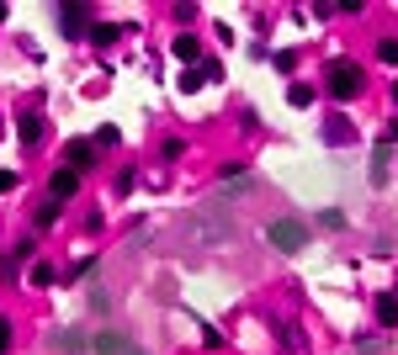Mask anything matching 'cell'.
I'll list each match as a JSON object with an SVG mask.
<instances>
[{
  "label": "cell",
  "mask_w": 398,
  "mask_h": 355,
  "mask_svg": "<svg viewBox=\"0 0 398 355\" xmlns=\"http://www.w3.org/2000/svg\"><path fill=\"white\" fill-rule=\"evenodd\" d=\"M265 244L281 249V255H298V249L308 244V223H303V217H277V223L265 228Z\"/></svg>",
  "instance_id": "7a4b0ae2"
},
{
  "label": "cell",
  "mask_w": 398,
  "mask_h": 355,
  "mask_svg": "<svg viewBox=\"0 0 398 355\" xmlns=\"http://www.w3.org/2000/svg\"><path fill=\"white\" fill-rule=\"evenodd\" d=\"M59 16H64V32H80V6H59Z\"/></svg>",
  "instance_id": "7c38bea8"
},
{
  "label": "cell",
  "mask_w": 398,
  "mask_h": 355,
  "mask_svg": "<svg viewBox=\"0 0 398 355\" xmlns=\"http://www.w3.org/2000/svg\"><path fill=\"white\" fill-rule=\"evenodd\" d=\"M329 95H335V101H356V95H361L356 64H329Z\"/></svg>",
  "instance_id": "3957f363"
},
{
  "label": "cell",
  "mask_w": 398,
  "mask_h": 355,
  "mask_svg": "<svg viewBox=\"0 0 398 355\" xmlns=\"http://www.w3.org/2000/svg\"><path fill=\"white\" fill-rule=\"evenodd\" d=\"M181 234L192 239V244H223V239H229L234 228H229V217L218 213V207H197V213H186Z\"/></svg>",
  "instance_id": "6da1fadb"
},
{
  "label": "cell",
  "mask_w": 398,
  "mask_h": 355,
  "mask_svg": "<svg viewBox=\"0 0 398 355\" xmlns=\"http://www.w3.org/2000/svg\"><path fill=\"white\" fill-rule=\"evenodd\" d=\"M32 281H37V286H53V281H59V271H53V265H37Z\"/></svg>",
  "instance_id": "e0dca14e"
},
{
  "label": "cell",
  "mask_w": 398,
  "mask_h": 355,
  "mask_svg": "<svg viewBox=\"0 0 398 355\" xmlns=\"http://www.w3.org/2000/svg\"><path fill=\"white\" fill-rule=\"evenodd\" d=\"M11 186H16V170H0V196H6Z\"/></svg>",
  "instance_id": "d6986e66"
},
{
  "label": "cell",
  "mask_w": 398,
  "mask_h": 355,
  "mask_svg": "<svg viewBox=\"0 0 398 355\" xmlns=\"http://www.w3.org/2000/svg\"><path fill=\"white\" fill-rule=\"evenodd\" d=\"M53 217H59V201H53V196H48V201H43V207H37V228H48V223H53Z\"/></svg>",
  "instance_id": "2e32d148"
},
{
  "label": "cell",
  "mask_w": 398,
  "mask_h": 355,
  "mask_svg": "<svg viewBox=\"0 0 398 355\" xmlns=\"http://www.w3.org/2000/svg\"><path fill=\"white\" fill-rule=\"evenodd\" d=\"M387 170H393V149H372V186H387Z\"/></svg>",
  "instance_id": "8992f818"
},
{
  "label": "cell",
  "mask_w": 398,
  "mask_h": 355,
  "mask_svg": "<svg viewBox=\"0 0 398 355\" xmlns=\"http://www.w3.org/2000/svg\"><path fill=\"white\" fill-rule=\"evenodd\" d=\"M6 344H11V323L0 319V355H6Z\"/></svg>",
  "instance_id": "ffe728a7"
},
{
  "label": "cell",
  "mask_w": 398,
  "mask_h": 355,
  "mask_svg": "<svg viewBox=\"0 0 398 355\" xmlns=\"http://www.w3.org/2000/svg\"><path fill=\"white\" fill-rule=\"evenodd\" d=\"M85 165H91V143H69V170L80 175Z\"/></svg>",
  "instance_id": "30bf717a"
},
{
  "label": "cell",
  "mask_w": 398,
  "mask_h": 355,
  "mask_svg": "<svg viewBox=\"0 0 398 355\" xmlns=\"http://www.w3.org/2000/svg\"><path fill=\"white\" fill-rule=\"evenodd\" d=\"M287 101H292V107H308V101H314V85H292V91H287Z\"/></svg>",
  "instance_id": "8fae6325"
},
{
  "label": "cell",
  "mask_w": 398,
  "mask_h": 355,
  "mask_svg": "<svg viewBox=\"0 0 398 355\" xmlns=\"http://www.w3.org/2000/svg\"><path fill=\"white\" fill-rule=\"evenodd\" d=\"M202 85H207V74H202V69H181L175 91H181V95H192V91H202Z\"/></svg>",
  "instance_id": "ba28073f"
},
{
  "label": "cell",
  "mask_w": 398,
  "mask_h": 355,
  "mask_svg": "<svg viewBox=\"0 0 398 355\" xmlns=\"http://www.w3.org/2000/svg\"><path fill=\"white\" fill-rule=\"evenodd\" d=\"M324 133L340 143V138H350V122H345V117H329V122H324Z\"/></svg>",
  "instance_id": "5bb4252c"
},
{
  "label": "cell",
  "mask_w": 398,
  "mask_h": 355,
  "mask_svg": "<svg viewBox=\"0 0 398 355\" xmlns=\"http://www.w3.org/2000/svg\"><path fill=\"white\" fill-rule=\"evenodd\" d=\"M53 350L59 355H91V334L85 329H59L53 334Z\"/></svg>",
  "instance_id": "277c9868"
},
{
  "label": "cell",
  "mask_w": 398,
  "mask_h": 355,
  "mask_svg": "<svg viewBox=\"0 0 398 355\" xmlns=\"http://www.w3.org/2000/svg\"><path fill=\"white\" fill-rule=\"evenodd\" d=\"M74 186H80V175H74L69 165H64V170H53V175H48V196H53V201L74 196Z\"/></svg>",
  "instance_id": "5b68a950"
},
{
  "label": "cell",
  "mask_w": 398,
  "mask_h": 355,
  "mask_svg": "<svg viewBox=\"0 0 398 355\" xmlns=\"http://www.w3.org/2000/svg\"><path fill=\"white\" fill-rule=\"evenodd\" d=\"M0 22H6V6H0Z\"/></svg>",
  "instance_id": "603a6c76"
},
{
  "label": "cell",
  "mask_w": 398,
  "mask_h": 355,
  "mask_svg": "<svg viewBox=\"0 0 398 355\" xmlns=\"http://www.w3.org/2000/svg\"><path fill=\"white\" fill-rule=\"evenodd\" d=\"M170 48H175V59H197V53H202V43H197L192 32H181V37H175Z\"/></svg>",
  "instance_id": "9c48e42d"
},
{
  "label": "cell",
  "mask_w": 398,
  "mask_h": 355,
  "mask_svg": "<svg viewBox=\"0 0 398 355\" xmlns=\"http://www.w3.org/2000/svg\"><path fill=\"white\" fill-rule=\"evenodd\" d=\"M387 138H398V117H393V128H387Z\"/></svg>",
  "instance_id": "44dd1931"
},
{
  "label": "cell",
  "mask_w": 398,
  "mask_h": 355,
  "mask_svg": "<svg viewBox=\"0 0 398 355\" xmlns=\"http://www.w3.org/2000/svg\"><path fill=\"white\" fill-rule=\"evenodd\" d=\"M377 323H383V329H393V323H398V297L393 292L377 297Z\"/></svg>",
  "instance_id": "52a82bcc"
},
{
  "label": "cell",
  "mask_w": 398,
  "mask_h": 355,
  "mask_svg": "<svg viewBox=\"0 0 398 355\" xmlns=\"http://www.w3.org/2000/svg\"><path fill=\"white\" fill-rule=\"evenodd\" d=\"M393 107H398V85H393Z\"/></svg>",
  "instance_id": "7402d4cb"
},
{
  "label": "cell",
  "mask_w": 398,
  "mask_h": 355,
  "mask_svg": "<svg viewBox=\"0 0 398 355\" xmlns=\"http://www.w3.org/2000/svg\"><path fill=\"white\" fill-rule=\"evenodd\" d=\"M319 228H345V213H319Z\"/></svg>",
  "instance_id": "ac0fdd59"
},
{
  "label": "cell",
  "mask_w": 398,
  "mask_h": 355,
  "mask_svg": "<svg viewBox=\"0 0 398 355\" xmlns=\"http://www.w3.org/2000/svg\"><path fill=\"white\" fill-rule=\"evenodd\" d=\"M22 138H27V143L43 138V117H22Z\"/></svg>",
  "instance_id": "9a60e30c"
},
{
  "label": "cell",
  "mask_w": 398,
  "mask_h": 355,
  "mask_svg": "<svg viewBox=\"0 0 398 355\" xmlns=\"http://www.w3.org/2000/svg\"><path fill=\"white\" fill-rule=\"evenodd\" d=\"M377 59H383V64H398V37H383V43H377Z\"/></svg>",
  "instance_id": "4fadbf2b"
}]
</instances>
